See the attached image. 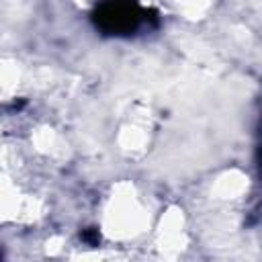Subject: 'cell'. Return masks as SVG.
Instances as JSON below:
<instances>
[{
	"instance_id": "obj_1",
	"label": "cell",
	"mask_w": 262,
	"mask_h": 262,
	"mask_svg": "<svg viewBox=\"0 0 262 262\" xmlns=\"http://www.w3.org/2000/svg\"><path fill=\"white\" fill-rule=\"evenodd\" d=\"M147 14L149 10L141 8L135 0H102L94 12V23L108 35H131L143 23L154 18Z\"/></svg>"
}]
</instances>
